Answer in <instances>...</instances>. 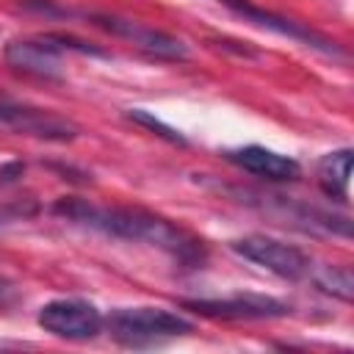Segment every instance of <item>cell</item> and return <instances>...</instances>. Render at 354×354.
Masks as SVG:
<instances>
[{
	"label": "cell",
	"mask_w": 354,
	"mask_h": 354,
	"mask_svg": "<svg viewBox=\"0 0 354 354\" xmlns=\"http://www.w3.org/2000/svg\"><path fill=\"white\" fill-rule=\"evenodd\" d=\"M53 213L97 230L102 235L111 238H122V241H133V243H147L155 249H163L169 254H174L183 263H194L202 257V246L196 238H191L183 227L171 224L169 218L149 213L144 207H122V205H94L88 199L80 196H64L53 205Z\"/></svg>",
	"instance_id": "1"
},
{
	"label": "cell",
	"mask_w": 354,
	"mask_h": 354,
	"mask_svg": "<svg viewBox=\"0 0 354 354\" xmlns=\"http://www.w3.org/2000/svg\"><path fill=\"white\" fill-rule=\"evenodd\" d=\"M105 329L127 348H147L191 335L194 324L166 307H119L105 318Z\"/></svg>",
	"instance_id": "2"
},
{
	"label": "cell",
	"mask_w": 354,
	"mask_h": 354,
	"mask_svg": "<svg viewBox=\"0 0 354 354\" xmlns=\"http://www.w3.org/2000/svg\"><path fill=\"white\" fill-rule=\"evenodd\" d=\"M232 252L260 268H266L268 274L274 277H282V279H304L310 277L313 271V260L293 243H285L279 238H271V235H243L238 241L230 243Z\"/></svg>",
	"instance_id": "3"
},
{
	"label": "cell",
	"mask_w": 354,
	"mask_h": 354,
	"mask_svg": "<svg viewBox=\"0 0 354 354\" xmlns=\"http://www.w3.org/2000/svg\"><path fill=\"white\" fill-rule=\"evenodd\" d=\"M88 19L108 30L111 36L116 39H124L130 44H136L138 50H144L147 55L152 58H160V61H185L191 55L188 44L166 30H158L152 25H144L138 19H124V17H116V14H88Z\"/></svg>",
	"instance_id": "4"
},
{
	"label": "cell",
	"mask_w": 354,
	"mask_h": 354,
	"mask_svg": "<svg viewBox=\"0 0 354 354\" xmlns=\"http://www.w3.org/2000/svg\"><path fill=\"white\" fill-rule=\"evenodd\" d=\"M36 321L44 332L64 340H91L105 326L102 313L86 299H53L39 310Z\"/></svg>",
	"instance_id": "5"
},
{
	"label": "cell",
	"mask_w": 354,
	"mask_h": 354,
	"mask_svg": "<svg viewBox=\"0 0 354 354\" xmlns=\"http://www.w3.org/2000/svg\"><path fill=\"white\" fill-rule=\"evenodd\" d=\"M183 307L205 315V318H224V321H260V318H282L290 307L282 299L263 296V293H235L224 299H188Z\"/></svg>",
	"instance_id": "6"
},
{
	"label": "cell",
	"mask_w": 354,
	"mask_h": 354,
	"mask_svg": "<svg viewBox=\"0 0 354 354\" xmlns=\"http://www.w3.org/2000/svg\"><path fill=\"white\" fill-rule=\"evenodd\" d=\"M0 130L8 133H19V136H33V138H44V141H69L77 136V124L41 111V108H28V105H14L0 100Z\"/></svg>",
	"instance_id": "7"
},
{
	"label": "cell",
	"mask_w": 354,
	"mask_h": 354,
	"mask_svg": "<svg viewBox=\"0 0 354 354\" xmlns=\"http://www.w3.org/2000/svg\"><path fill=\"white\" fill-rule=\"evenodd\" d=\"M61 55L55 50V44L41 33L33 39H11L3 47V58L8 66H14L17 72L33 75V77H44V80H58L64 77V64Z\"/></svg>",
	"instance_id": "8"
},
{
	"label": "cell",
	"mask_w": 354,
	"mask_h": 354,
	"mask_svg": "<svg viewBox=\"0 0 354 354\" xmlns=\"http://www.w3.org/2000/svg\"><path fill=\"white\" fill-rule=\"evenodd\" d=\"M218 3L227 6L232 14L243 17L246 22L257 25V28H266V30H274V33H279V36L296 39V41H301V44H307V47H315V50H321V53H326V55H343L335 41H329V39H324L321 33L304 28L301 22H293V19H285V17H279V14H271V11L260 8V6H254L252 0H218Z\"/></svg>",
	"instance_id": "9"
},
{
	"label": "cell",
	"mask_w": 354,
	"mask_h": 354,
	"mask_svg": "<svg viewBox=\"0 0 354 354\" xmlns=\"http://www.w3.org/2000/svg\"><path fill=\"white\" fill-rule=\"evenodd\" d=\"M224 158L230 163H235L238 169H243L260 180H271V183H288V180H296L301 174V166L293 158L279 155L274 149H266L260 144L230 149V152H224Z\"/></svg>",
	"instance_id": "10"
},
{
	"label": "cell",
	"mask_w": 354,
	"mask_h": 354,
	"mask_svg": "<svg viewBox=\"0 0 354 354\" xmlns=\"http://www.w3.org/2000/svg\"><path fill=\"white\" fill-rule=\"evenodd\" d=\"M351 183V149H335L318 160V185L329 199L346 202Z\"/></svg>",
	"instance_id": "11"
},
{
	"label": "cell",
	"mask_w": 354,
	"mask_h": 354,
	"mask_svg": "<svg viewBox=\"0 0 354 354\" xmlns=\"http://www.w3.org/2000/svg\"><path fill=\"white\" fill-rule=\"evenodd\" d=\"M310 279L324 293H332L340 301H351V296H354V279H351V271L346 266H321V268L313 266Z\"/></svg>",
	"instance_id": "12"
},
{
	"label": "cell",
	"mask_w": 354,
	"mask_h": 354,
	"mask_svg": "<svg viewBox=\"0 0 354 354\" xmlns=\"http://www.w3.org/2000/svg\"><path fill=\"white\" fill-rule=\"evenodd\" d=\"M133 122H138V124H147L149 130H158V136H163L166 141H171V144H185V138L177 133V130H171L169 124H163L160 119H155L152 113H144V111H130L127 113Z\"/></svg>",
	"instance_id": "13"
},
{
	"label": "cell",
	"mask_w": 354,
	"mask_h": 354,
	"mask_svg": "<svg viewBox=\"0 0 354 354\" xmlns=\"http://www.w3.org/2000/svg\"><path fill=\"white\" fill-rule=\"evenodd\" d=\"M19 299H22L19 285H17L14 279H8V277L0 274V310H11Z\"/></svg>",
	"instance_id": "14"
},
{
	"label": "cell",
	"mask_w": 354,
	"mask_h": 354,
	"mask_svg": "<svg viewBox=\"0 0 354 354\" xmlns=\"http://www.w3.org/2000/svg\"><path fill=\"white\" fill-rule=\"evenodd\" d=\"M22 163L19 160H14V163H6V166H0V183H14L17 177H22Z\"/></svg>",
	"instance_id": "15"
},
{
	"label": "cell",
	"mask_w": 354,
	"mask_h": 354,
	"mask_svg": "<svg viewBox=\"0 0 354 354\" xmlns=\"http://www.w3.org/2000/svg\"><path fill=\"white\" fill-rule=\"evenodd\" d=\"M30 210H25L22 205H6V207H0V227L3 224H8V221H14V218H19V216H28Z\"/></svg>",
	"instance_id": "16"
}]
</instances>
